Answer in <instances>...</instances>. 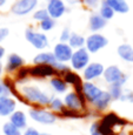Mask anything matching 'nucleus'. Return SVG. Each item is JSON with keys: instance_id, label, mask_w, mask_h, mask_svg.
<instances>
[{"instance_id": "58836bf2", "label": "nucleus", "mask_w": 133, "mask_h": 135, "mask_svg": "<svg viewBox=\"0 0 133 135\" xmlns=\"http://www.w3.org/2000/svg\"><path fill=\"white\" fill-rule=\"evenodd\" d=\"M8 34H10L8 28H6V27H0V42H1V41H4L5 39L8 37Z\"/></svg>"}, {"instance_id": "de8ad7c7", "label": "nucleus", "mask_w": 133, "mask_h": 135, "mask_svg": "<svg viewBox=\"0 0 133 135\" xmlns=\"http://www.w3.org/2000/svg\"><path fill=\"white\" fill-rule=\"evenodd\" d=\"M40 135H49V134H40Z\"/></svg>"}, {"instance_id": "72a5a7b5", "label": "nucleus", "mask_w": 133, "mask_h": 135, "mask_svg": "<svg viewBox=\"0 0 133 135\" xmlns=\"http://www.w3.org/2000/svg\"><path fill=\"white\" fill-rule=\"evenodd\" d=\"M33 18H34V20H38V21H44L45 19H47L49 18L48 13L46 9H39V11H36L34 13V15H33Z\"/></svg>"}, {"instance_id": "b1692460", "label": "nucleus", "mask_w": 133, "mask_h": 135, "mask_svg": "<svg viewBox=\"0 0 133 135\" xmlns=\"http://www.w3.org/2000/svg\"><path fill=\"white\" fill-rule=\"evenodd\" d=\"M51 87L53 88L54 92L57 93H65L67 90V84L64 81V79L60 76H54L49 81Z\"/></svg>"}, {"instance_id": "79ce46f5", "label": "nucleus", "mask_w": 133, "mask_h": 135, "mask_svg": "<svg viewBox=\"0 0 133 135\" xmlns=\"http://www.w3.org/2000/svg\"><path fill=\"white\" fill-rule=\"evenodd\" d=\"M4 55H5V48L0 46V60L2 59V56H4Z\"/></svg>"}, {"instance_id": "aec40b11", "label": "nucleus", "mask_w": 133, "mask_h": 135, "mask_svg": "<svg viewBox=\"0 0 133 135\" xmlns=\"http://www.w3.org/2000/svg\"><path fill=\"white\" fill-rule=\"evenodd\" d=\"M111 101H112V98H111V95H109V93L103 90L101 95L92 103V105L94 106L98 110H105L106 108L108 107L109 103H111Z\"/></svg>"}, {"instance_id": "bb28decb", "label": "nucleus", "mask_w": 133, "mask_h": 135, "mask_svg": "<svg viewBox=\"0 0 133 135\" xmlns=\"http://www.w3.org/2000/svg\"><path fill=\"white\" fill-rule=\"evenodd\" d=\"M2 134L4 135H22L21 132L18 128H15L10 121L4 123V126H2Z\"/></svg>"}, {"instance_id": "473e14b6", "label": "nucleus", "mask_w": 133, "mask_h": 135, "mask_svg": "<svg viewBox=\"0 0 133 135\" xmlns=\"http://www.w3.org/2000/svg\"><path fill=\"white\" fill-rule=\"evenodd\" d=\"M28 76H30V68H28V67L22 66L17 73V79L19 80V81H24Z\"/></svg>"}, {"instance_id": "9d476101", "label": "nucleus", "mask_w": 133, "mask_h": 135, "mask_svg": "<svg viewBox=\"0 0 133 135\" xmlns=\"http://www.w3.org/2000/svg\"><path fill=\"white\" fill-rule=\"evenodd\" d=\"M81 92H82V95H84V98L86 100H87L90 103H93L101 95L103 89H100L97 85L92 84V82L86 81L82 84Z\"/></svg>"}, {"instance_id": "09e8293b", "label": "nucleus", "mask_w": 133, "mask_h": 135, "mask_svg": "<svg viewBox=\"0 0 133 135\" xmlns=\"http://www.w3.org/2000/svg\"><path fill=\"white\" fill-rule=\"evenodd\" d=\"M0 135H1V129H0Z\"/></svg>"}, {"instance_id": "e433bc0d", "label": "nucleus", "mask_w": 133, "mask_h": 135, "mask_svg": "<svg viewBox=\"0 0 133 135\" xmlns=\"http://www.w3.org/2000/svg\"><path fill=\"white\" fill-rule=\"evenodd\" d=\"M10 94H11V90H10L8 86L5 82H0V97L1 95H10Z\"/></svg>"}, {"instance_id": "37998d69", "label": "nucleus", "mask_w": 133, "mask_h": 135, "mask_svg": "<svg viewBox=\"0 0 133 135\" xmlns=\"http://www.w3.org/2000/svg\"><path fill=\"white\" fill-rule=\"evenodd\" d=\"M66 1L68 2V4H71V5H74V4H77L79 0H66Z\"/></svg>"}, {"instance_id": "a18cd8bd", "label": "nucleus", "mask_w": 133, "mask_h": 135, "mask_svg": "<svg viewBox=\"0 0 133 135\" xmlns=\"http://www.w3.org/2000/svg\"><path fill=\"white\" fill-rule=\"evenodd\" d=\"M6 1H7V0H0V7L4 6V5L6 4Z\"/></svg>"}, {"instance_id": "9b49d317", "label": "nucleus", "mask_w": 133, "mask_h": 135, "mask_svg": "<svg viewBox=\"0 0 133 135\" xmlns=\"http://www.w3.org/2000/svg\"><path fill=\"white\" fill-rule=\"evenodd\" d=\"M17 102L14 99H12L10 95H1L0 97V116H11L15 112Z\"/></svg>"}, {"instance_id": "f3484780", "label": "nucleus", "mask_w": 133, "mask_h": 135, "mask_svg": "<svg viewBox=\"0 0 133 135\" xmlns=\"http://www.w3.org/2000/svg\"><path fill=\"white\" fill-rule=\"evenodd\" d=\"M22 66H24V60H22L21 56L15 53L10 54L6 62V69L8 73H12V72L17 71V69H20Z\"/></svg>"}, {"instance_id": "f257e3e1", "label": "nucleus", "mask_w": 133, "mask_h": 135, "mask_svg": "<svg viewBox=\"0 0 133 135\" xmlns=\"http://www.w3.org/2000/svg\"><path fill=\"white\" fill-rule=\"evenodd\" d=\"M21 94L27 102L39 106L49 105V101L52 99L48 94H46L36 86H24L21 88Z\"/></svg>"}, {"instance_id": "c85d7f7f", "label": "nucleus", "mask_w": 133, "mask_h": 135, "mask_svg": "<svg viewBox=\"0 0 133 135\" xmlns=\"http://www.w3.org/2000/svg\"><path fill=\"white\" fill-rule=\"evenodd\" d=\"M122 87L119 86V85H109V89L107 92L109 93V95H111L112 100H119L122 94Z\"/></svg>"}, {"instance_id": "39448f33", "label": "nucleus", "mask_w": 133, "mask_h": 135, "mask_svg": "<svg viewBox=\"0 0 133 135\" xmlns=\"http://www.w3.org/2000/svg\"><path fill=\"white\" fill-rule=\"evenodd\" d=\"M107 44V38H105L103 34H99V33H93L85 40L86 49H87L88 53H97L100 49L106 47Z\"/></svg>"}, {"instance_id": "1a4fd4ad", "label": "nucleus", "mask_w": 133, "mask_h": 135, "mask_svg": "<svg viewBox=\"0 0 133 135\" xmlns=\"http://www.w3.org/2000/svg\"><path fill=\"white\" fill-rule=\"evenodd\" d=\"M38 5V0H18L12 6L11 11L15 15H26L31 13Z\"/></svg>"}, {"instance_id": "423d86ee", "label": "nucleus", "mask_w": 133, "mask_h": 135, "mask_svg": "<svg viewBox=\"0 0 133 135\" xmlns=\"http://www.w3.org/2000/svg\"><path fill=\"white\" fill-rule=\"evenodd\" d=\"M64 105L67 109L81 112L85 108V98L82 94H78L77 92H70L65 95Z\"/></svg>"}, {"instance_id": "49530a36", "label": "nucleus", "mask_w": 133, "mask_h": 135, "mask_svg": "<svg viewBox=\"0 0 133 135\" xmlns=\"http://www.w3.org/2000/svg\"><path fill=\"white\" fill-rule=\"evenodd\" d=\"M2 73V66H1V62H0V75Z\"/></svg>"}, {"instance_id": "ddd939ff", "label": "nucleus", "mask_w": 133, "mask_h": 135, "mask_svg": "<svg viewBox=\"0 0 133 135\" xmlns=\"http://www.w3.org/2000/svg\"><path fill=\"white\" fill-rule=\"evenodd\" d=\"M57 74L53 66L49 65H34L30 68V75L33 78H49Z\"/></svg>"}, {"instance_id": "f704fd0d", "label": "nucleus", "mask_w": 133, "mask_h": 135, "mask_svg": "<svg viewBox=\"0 0 133 135\" xmlns=\"http://www.w3.org/2000/svg\"><path fill=\"white\" fill-rule=\"evenodd\" d=\"M120 101H127V102H133V92L130 89H125L122 90V94L120 99Z\"/></svg>"}, {"instance_id": "c756f323", "label": "nucleus", "mask_w": 133, "mask_h": 135, "mask_svg": "<svg viewBox=\"0 0 133 135\" xmlns=\"http://www.w3.org/2000/svg\"><path fill=\"white\" fill-rule=\"evenodd\" d=\"M61 116L64 118H72V119H78V118H82V114H80V112H75V110H71V109H67V108H64L60 112Z\"/></svg>"}, {"instance_id": "f03ea898", "label": "nucleus", "mask_w": 133, "mask_h": 135, "mask_svg": "<svg viewBox=\"0 0 133 135\" xmlns=\"http://www.w3.org/2000/svg\"><path fill=\"white\" fill-rule=\"evenodd\" d=\"M103 76L106 82L109 85H119V86H124L125 82L127 81V75L121 72V69L116 65L108 66L107 68L104 69Z\"/></svg>"}, {"instance_id": "7c9ffc66", "label": "nucleus", "mask_w": 133, "mask_h": 135, "mask_svg": "<svg viewBox=\"0 0 133 135\" xmlns=\"http://www.w3.org/2000/svg\"><path fill=\"white\" fill-rule=\"evenodd\" d=\"M54 26H56V21H54V19H52V18H47V19H45L44 21L40 22V28L43 31H45V32L51 31Z\"/></svg>"}, {"instance_id": "a211bd4d", "label": "nucleus", "mask_w": 133, "mask_h": 135, "mask_svg": "<svg viewBox=\"0 0 133 135\" xmlns=\"http://www.w3.org/2000/svg\"><path fill=\"white\" fill-rule=\"evenodd\" d=\"M64 81L66 82L67 85H73L75 88H77V93L78 94H82L81 92V87H82V82L80 76L77 73H73V72H67L66 74H64Z\"/></svg>"}, {"instance_id": "20e7f679", "label": "nucleus", "mask_w": 133, "mask_h": 135, "mask_svg": "<svg viewBox=\"0 0 133 135\" xmlns=\"http://www.w3.org/2000/svg\"><path fill=\"white\" fill-rule=\"evenodd\" d=\"M71 66L75 71H81L85 69L86 66L90 64V53L87 52V49L85 47L75 49L72 54L71 58Z\"/></svg>"}, {"instance_id": "cd10ccee", "label": "nucleus", "mask_w": 133, "mask_h": 135, "mask_svg": "<svg viewBox=\"0 0 133 135\" xmlns=\"http://www.w3.org/2000/svg\"><path fill=\"white\" fill-rule=\"evenodd\" d=\"M48 106H49V108H51L52 110L58 112V113H60V112L65 108L64 101H62L61 99H59V98H52L51 101H49Z\"/></svg>"}, {"instance_id": "6e6552de", "label": "nucleus", "mask_w": 133, "mask_h": 135, "mask_svg": "<svg viewBox=\"0 0 133 135\" xmlns=\"http://www.w3.org/2000/svg\"><path fill=\"white\" fill-rule=\"evenodd\" d=\"M73 54V49L70 47V45L67 42H59L54 46L53 49V55L56 58L57 62H65L70 61L72 58Z\"/></svg>"}, {"instance_id": "4c0bfd02", "label": "nucleus", "mask_w": 133, "mask_h": 135, "mask_svg": "<svg viewBox=\"0 0 133 135\" xmlns=\"http://www.w3.org/2000/svg\"><path fill=\"white\" fill-rule=\"evenodd\" d=\"M90 134L91 135H101L100 131H99V124L98 122H93L90 127Z\"/></svg>"}, {"instance_id": "412c9836", "label": "nucleus", "mask_w": 133, "mask_h": 135, "mask_svg": "<svg viewBox=\"0 0 133 135\" xmlns=\"http://www.w3.org/2000/svg\"><path fill=\"white\" fill-rule=\"evenodd\" d=\"M118 55L120 56L124 61L126 62H133V47L129 44H122L117 49Z\"/></svg>"}, {"instance_id": "2eb2a0df", "label": "nucleus", "mask_w": 133, "mask_h": 135, "mask_svg": "<svg viewBox=\"0 0 133 135\" xmlns=\"http://www.w3.org/2000/svg\"><path fill=\"white\" fill-rule=\"evenodd\" d=\"M99 122L101 124H104V126L108 127V128H112V129L117 128V127H124L127 124L126 120L121 119L120 116H118L116 113L106 114V115L101 119V121H99Z\"/></svg>"}, {"instance_id": "0eeeda50", "label": "nucleus", "mask_w": 133, "mask_h": 135, "mask_svg": "<svg viewBox=\"0 0 133 135\" xmlns=\"http://www.w3.org/2000/svg\"><path fill=\"white\" fill-rule=\"evenodd\" d=\"M25 38L31 45L36 49H44L48 47V39L44 33H39L33 31L32 28H27L25 32Z\"/></svg>"}, {"instance_id": "f8f14e48", "label": "nucleus", "mask_w": 133, "mask_h": 135, "mask_svg": "<svg viewBox=\"0 0 133 135\" xmlns=\"http://www.w3.org/2000/svg\"><path fill=\"white\" fill-rule=\"evenodd\" d=\"M104 66L99 62H92L88 64L86 66V68L84 69V78L86 81H92V80L98 79L99 76H101L104 73Z\"/></svg>"}, {"instance_id": "dca6fc26", "label": "nucleus", "mask_w": 133, "mask_h": 135, "mask_svg": "<svg viewBox=\"0 0 133 135\" xmlns=\"http://www.w3.org/2000/svg\"><path fill=\"white\" fill-rule=\"evenodd\" d=\"M10 122H11L15 128H18L19 131L25 129L27 127V118L26 114L21 110H15L14 113L10 116Z\"/></svg>"}, {"instance_id": "c03bdc74", "label": "nucleus", "mask_w": 133, "mask_h": 135, "mask_svg": "<svg viewBox=\"0 0 133 135\" xmlns=\"http://www.w3.org/2000/svg\"><path fill=\"white\" fill-rule=\"evenodd\" d=\"M117 135H129V133H127V132H125V131H121V132H119Z\"/></svg>"}, {"instance_id": "a878e982", "label": "nucleus", "mask_w": 133, "mask_h": 135, "mask_svg": "<svg viewBox=\"0 0 133 135\" xmlns=\"http://www.w3.org/2000/svg\"><path fill=\"white\" fill-rule=\"evenodd\" d=\"M99 15H100L101 18H103L104 20H109L113 18L114 15V12L113 9L111 8V7L107 5V2H106V0H103L101 1V5H100V13H99Z\"/></svg>"}, {"instance_id": "7ed1b4c3", "label": "nucleus", "mask_w": 133, "mask_h": 135, "mask_svg": "<svg viewBox=\"0 0 133 135\" xmlns=\"http://www.w3.org/2000/svg\"><path fill=\"white\" fill-rule=\"evenodd\" d=\"M30 116L32 120L41 124H53L57 121V115L53 112L43 108H31Z\"/></svg>"}, {"instance_id": "4468645a", "label": "nucleus", "mask_w": 133, "mask_h": 135, "mask_svg": "<svg viewBox=\"0 0 133 135\" xmlns=\"http://www.w3.org/2000/svg\"><path fill=\"white\" fill-rule=\"evenodd\" d=\"M46 11H47L49 18L58 19V18H60L65 13L66 7H65V4L62 0H48Z\"/></svg>"}, {"instance_id": "ea45409f", "label": "nucleus", "mask_w": 133, "mask_h": 135, "mask_svg": "<svg viewBox=\"0 0 133 135\" xmlns=\"http://www.w3.org/2000/svg\"><path fill=\"white\" fill-rule=\"evenodd\" d=\"M84 2L87 6H90L91 8H95V7H98L100 0H84Z\"/></svg>"}, {"instance_id": "c9c22d12", "label": "nucleus", "mask_w": 133, "mask_h": 135, "mask_svg": "<svg viewBox=\"0 0 133 135\" xmlns=\"http://www.w3.org/2000/svg\"><path fill=\"white\" fill-rule=\"evenodd\" d=\"M70 37H71V32H70V30L67 27L64 28V31L61 32V35H60V42H67Z\"/></svg>"}, {"instance_id": "4be33fe9", "label": "nucleus", "mask_w": 133, "mask_h": 135, "mask_svg": "<svg viewBox=\"0 0 133 135\" xmlns=\"http://www.w3.org/2000/svg\"><path fill=\"white\" fill-rule=\"evenodd\" d=\"M106 26V20H104L97 13H93L90 17V30L93 32H98V31L103 30Z\"/></svg>"}, {"instance_id": "a19ab883", "label": "nucleus", "mask_w": 133, "mask_h": 135, "mask_svg": "<svg viewBox=\"0 0 133 135\" xmlns=\"http://www.w3.org/2000/svg\"><path fill=\"white\" fill-rule=\"evenodd\" d=\"M22 135H40V133H39L35 128L30 127V128H26V131L22 133Z\"/></svg>"}, {"instance_id": "393cba45", "label": "nucleus", "mask_w": 133, "mask_h": 135, "mask_svg": "<svg viewBox=\"0 0 133 135\" xmlns=\"http://www.w3.org/2000/svg\"><path fill=\"white\" fill-rule=\"evenodd\" d=\"M68 45L72 49L82 48L85 46V38L80 34H77V33H71V37L68 39Z\"/></svg>"}, {"instance_id": "2f4dec72", "label": "nucleus", "mask_w": 133, "mask_h": 135, "mask_svg": "<svg viewBox=\"0 0 133 135\" xmlns=\"http://www.w3.org/2000/svg\"><path fill=\"white\" fill-rule=\"evenodd\" d=\"M53 68L59 74H66L67 72H70V67L66 64H62V62H56L53 65Z\"/></svg>"}, {"instance_id": "6ab92c4d", "label": "nucleus", "mask_w": 133, "mask_h": 135, "mask_svg": "<svg viewBox=\"0 0 133 135\" xmlns=\"http://www.w3.org/2000/svg\"><path fill=\"white\" fill-rule=\"evenodd\" d=\"M33 62L35 65H49V66H53L57 62L56 58H54L53 53H49V52H43V53L36 54L33 59Z\"/></svg>"}, {"instance_id": "5701e85b", "label": "nucleus", "mask_w": 133, "mask_h": 135, "mask_svg": "<svg viewBox=\"0 0 133 135\" xmlns=\"http://www.w3.org/2000/svg\"><path fill=\"white\" fill-rule=\"evenodd\" d=\"M107 5L113 9V12L118 13H127L129 12V5L125 0H106Z\"/></svg>"}]
</instances>
